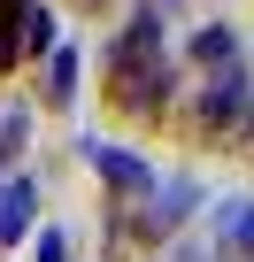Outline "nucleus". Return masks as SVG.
I'll return each mask as SVG.
<instances>
[{
  "instance_id": "1",
  "label": "nucleus",
  "mask_w": 254,
  "mask_h": 262,
  "mask_svg": "<svg viewBox=\"0 0 254 262\" xmlns=\"http://www.w3.org/2000/svg\"><path fill=\"white\" fill-rule=\"evenodd\" d=\"M108 70L123 77V100L131 108H162L170 100V54H162V16L154 8H139L131 24H123L116 39H108Z\"/></svg>"
},
{
  "instance_id": "2",
  "label": "nucleus",
  "mask_w": 254,
  "mask_h": 262,
  "mask_svg": "<svg viewBox=\"0 0 254 262\" xmlns=\"http://www.w3.org/2000/svg\"><path fill=\"white\" fill-rule=\"evenodd\" d=\"M77 155H85V162H93L116 193H154V170H147L131 147H116V139H77Z\"/></svg>"
},
{
  "instance_id": "3",
  "label": "nucleus",
  "mask_w": 254,
  "mask_h": 262,
  "mask_svg": "<svg viewBox=\"0 0 254 262\" xmlns=\"http://www.w3.org/2000/svg\"><path fill=\"white\" fill-rule=\"evenodd\" d=\"M246 100H254V85H246V70H239V62L208 70V85H200V116H208V123H239V116H246Z\"/></svg>"
},
{
  "instance_id": "4",
  "label": "nucleus",
  "mask_w": 254,
  "mask_h": 262,
  "mask_svg": "<svg viewBox=\"0 0 254 262\" xmlns=\"http://www.w3.org/2000/svg\"><path fill=\"white\" fill-rule=\"evenodd\" d=\"M147 201H154V208L139 216V231H147V239H162V231H177V224H185V208L200 201V185H193V178H170V185L154 178V193H147Z\"/></svg>"
},
{
  "instance_id": "5",
  "label": "nucleus",
  "mask_w": 254,
  "mask_h": 262,
  "mask_svg": "<svg viewBox=\"0 0 254 262\" xmlns=\"http://www.w3.org/2000/svg\"><path fill=\"white\" fill-rule=\"evenodd\" d=\"M31 208H39V185L31 178H8V185H0V247L31 239Z\"/></svg>"
},
{
  "instance_id": "6",
  "label": "nucleus",
  "mask_w": 254,
  "mask_h": 262,
  "mask_svg": "<svg viewBox=\"0 0 254 262\" xmlns=\"http://www.w3.org/2000/svg\"><path fill=\"white\" fill-rule=\"evenodd\" d=\"M216 247H239L254 262V201H223L216 208Z\"/></svg>"
},
{
  "instance_id": "7",
  "label": "nucleus",
  "mask_w": 254,
  "mask_h": 262,
  "mask_svg": "<svg viewBox=\"0 0 254 262\" xmlns=\"http://www.w3.org/2000/svg\"><path fill=\"white\" fill-rule=\"evenodd\" d=\"M47 100H54V108H77V47H54V62H47Z\"/></svg>"
},
{
  "instance_id": "8",
  "label": "nucleus",
  "mask_w": 254,
  "mask_h": 262,
  "mask_svg": "<svg viewBox=\"0 0 254 262\" xmlns=\"http://www.w3.org/2000/svg\"><path fill=\"white\" fill-rule=\"evenodd\" d=\"M193 62H216V70L239 62V31H231V24H208V31L193 39Z\"/></svg>"
},
{
  "instance_id": "9",
  "label": "nucleus",
  "mask_w": 254,
  "mask_h": 262,
  "mask_svg": "<svg viewBox=\"0 0 254 262\" xmlns=\"http://www.w3.org/2000/svg\"><path fill=\"white\" fill-rule=\"evenodd\" d=\"M24 139H31V116H24V108H0V162H16Z\"/></svg>"
},
{
  "instance_id": "10",
  "label": "nucleus",
  "mask_w": 254,
  "mask_h": 262,
  "mask_svg": "<svg viewBox=\"0 0 254 262\" xmlns=\"http://www.w3.org/2000/svg\"><path fill=\"white\" fill-rule=\"evenodd\" d=\"M31 0H0V70H16V24H24Z\"/></svg>"
},
{
  "instance_id": "11",
  "label": "nucleus",
  "mask_w": 254,
  "mask_h": 262,
  "mask_svg": "<svg viewBox=\"0 0 254 262\" xmlns=\"http://www.w3.org/2000/svg\"><path fill=\"white\" fill-rule=\"evenodd\" d=\"M39 262H70V239H62V224H47V231H39Z\"/></svg>"
},
{
  "instance_id": "12",
  "label": "nucleus",
  "mask_w": 254,
  "mask_h": 262,
  "mask_svg": "<svg viewBox=\"0 0 254 262\" xmlns=\"http://www.w3.org/2000/svg\"><path fill=\"white\" fill-rule=\"evenodd\" d=\"M170 262H208V254H200V247H177V254H170Z\"/></svg>"
}]
</instances>
